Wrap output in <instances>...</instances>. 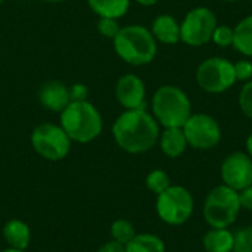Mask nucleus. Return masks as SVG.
I'll use <instances>...</instances> for the list:
<instances>
[{
    "label": "nucleus",
    "instance_id": "obj_14",
    "mask_svg": "<svg viewBox=\"0 0 252 252\" xmlns=\"http://www.w3.org/2000/svg\"><path fill=\"white\" fill-rule=\"evenodd\" d=\"M149 30L157 43L171 46L180 41V22L168 13L158 15L152 21Z\"/></svg>",
    "mask_w": 252,
    "mask_h": 252
},
{
    "label": "nucleus",
    "instance_id": "obj_24",
    "mask_svg": "<svg viewBox=\"0 0 252 252\" xmlns=\"http://www.w3.org/2000/svg\"><path fill=\"white\" fill-rule=\"evenodd\" d=\"M211 41L217 44L219 47H230L233 46V28L229 25H217Z\"/></svg>",
    "mask_w": 252,
    "mask_h": 252
},
{
    "label": "nucleus",
    "instance_id": "obj_1",
    "mask_svg": "<svg viewBox=\"0 0 252 252\" xmlns=\"http://www.w3.org/2000/svg\"><path fill=\"white\" fill-rule=\"evenodd\" d=\"M117 146L131 155L151 151L159 139V124L146 109H130L120 114L111 128Z\"/></svg>",
    "mask_w": 252,
    "mask_h": 252
},
{
    "label": "nucleus",
    "instance_id": "obj_28",
    "mask_svg": "<svg viewBox=\"0 0 252 252\" xmlns=\"http://www.w3.org/2000/svg\"><path fill=\"white\" fill-rule=\"evenodd\" d=\"M69 93H71V102L77 100H87L89 97V87L83 83H74L69 86Z\"/></svg>",
    "mask_w": 252,
    "mask_h": 252
},
{
    "label": "nucleus",
    "instance_id": "obj_20",
    "mask_svg": "<svg viewBox=\"0 0 252 252\" xmlns=\"http://www.w3.org/2000/svg\"><path fill=\"white\" fill-rule=\"evenodd\" d=\"M126 252H165V242L154 233H136L126 244Z\"/></svg>",
    "mask_w": 252,
    "mask_h": 252
},
{
    "label": "nucleus",
    "instance_id": "obj_21",
    "mask_svg": "<svg viewBox=\"0 0 252 252\" xmlns=\"http://www.w3.org/2000/svg\"><path fill=\"white\" fill-rule=\"evenodd\" d=\"M111 239L126 245L127 242H130L134 236H136V229L133 226V223L127 219H117L115 221H112L111 229Z\"/></svg>",
    "mask_w": 252,
    "mask_h": 252
},
{
    "label": "nucleus",
    "instance_id": "obj_13",
    "mask_svg": "<svg viewBox=\"0 0 252 252\" xmlns=\"http://www.w3.org/2000/svg\"><path fill=\"white\" fill-rule=\"evenodd\" d=\"M38 102L44 109L61 114L71 103L69 86L59 80L46 81L38 90Z\"/></svg>",
    "mask_w": 252,
    "mask_h": 252
},
{
    "label": "nucleus",
    "instance_id": "obj_16",
    "mask_svg": "<svg viewBox=\"0 0 252 252\" xmlns=\"http://www.w3.org/2000/svg\"><path fill=\"white\" fill-rule=\"evenodd\" d=\"M158 143H159L161 152H162L165 157L171 158V159L182 157V155L186 152L188 146H189L182 127L164 128V130L159 133Z\"/></svg>",
    "mask_w": 252,
    "mask_h": 252
},
{
    "label": "nucleus",
    "instance_id": "obj_22",
    "mask_svg": "<svg viewBox=\"0 0 252 252\" xmlns=\"http://www.w3.org/2000/svg\"><path fill=\"white\" fill-rule=\"evenodd\" d=\"M145 185H146L148 190H151L155 195H159L171 186V179L167 171H164L161 168H155L146 176Z\"/></svg>",
    "mask_w": 252,
    "mask_h": 252
},
{
    "label": "nucleus",
    "instance_id": "obj_36",
    "mask_svg": "<svg viewBox=\"0 0 252 252\" xmlns=\"http://www.w3.org/2000/svg\"><path fill=\"white\" fill-rule=\"evenodd\" d=\"M3 1H4V0H0V6H1V4H3Z\"/></svg>",
    "mask_w": 252,
    "mask_h": 252
},
{
    "label": "nucleus",
    "instance_id": "obj_7",
    "mask_svg": "<svg viewBox=\"0 0 252 252\" xmlns=\"http://www.w3.org/2000/svg\"><path fill=\"white\" fill-rule=\"evenodd\" d=\"M155 210L161 221L168 226H182L193 214L195 201L192 193L179 185H171L167 190L157 195Z\"/></svg>",
    "mask_w": 252,
    "mask_h": 252
},
{
    "label": "nucleus",
    "instance_id": "obj_29",
    "mask_svg": "<svg viewBox=\"0 0 252 252\" xmlns=\"http://www.w3.org/2000/svg\"><path fill=\"white\" fill-rule=\"evenodd\" d=\"M239 193V202H241V208L247 210V211H252V185L242 189Z\"/></svg>",
    "mask_w": 252,
    "mask_h": 252
},
{
    "label": "nucleus",
    "instance_id": "obj_10",
    "mask_svg": "<svg viewBox=\"0 0 252 252\" xmlns=\"http://www.w3.org/2000/svg\"><path fill=\"white\" fill-rule=\"evenodd\" d=\"M182 128L188 145L193 149L210 151L221 142V127L219 121L205 112L192 114Z\"/></svg>",
    "mask_w": 252,
    "mask_h": 252
},
{
    "label": "nucleus",
    "instance_id": "obj_31",
    "mask_svg": "<svg viewBox=\"0 0 252 252\" xmlns=\"http://www.w3.org/2000/svg\"><path fill=\"white\" fill-rule=\"evenodd\" d=\"M136 3H139L140 6H146V7H149V6H154V4H157L159 0H134Z\"/></svg>",
    "mask_w": 252,
    "mask_h": 252
},
{
    "label": "nucleus",
    "instance_id": "obj_33",
    "mask_svg": "<svg viewBox=\"0 0 252 252\" xmlns=\"http://www.w3.org/2000/svg\"><path fill=\"white\" fill-rule=\"evenodd\" d=\"M0 252H25V251H22V250H15V248H6V250H1Z\"/></svg>",
    "mask_w": 252,
    "mask_h": 252
},
{
    "label": "nucleus",
    "instance_id": "obj_8",
    "mask_svg": "<svg viewBox=\"0 0 252 252\" xmlns=\"http://www.w3.org/2000/svg\"><path fill=\"white\" fill-rule=\"evenodd\" d=\"M195 80L204 92L210 94H220L235 86V66L226 58L211 56L198 65Z\"/></svg>",
    "mask_w": 252,
    "mask_h": 252
},
{
    "label": "nucleus",
    "instance_id": "obj_6",
    "mask_svg": "<svg viewBox=\"0 0 252 252\" xmlns=\"http://www.w3.org/2000/svg\"><path fill=\"white\" fill-rule=\"evenodd\" d=\"M34 152L46 161L58 162L65 159L69 152L72 142L59 124L43 123L38 124L30 136Z\"/></svg>",
    "mask_w": 252,
    "mask_h": 252
},
{
    "label": "nucleus",
    "instance_id": "obj_34",
    "mask_svg": "<svg viewBox=\"0 0 252 252\" xmlns=\"http://www.w3.org/2000/svg\"><path fill=\"white\" fill-rule=\"evenodd\" d=\"M43 1H47V3H61V1H65V0H43Z\"/></svg>",
    "mask_w": 252,
    "mask_h": 252
},
{
    "label": "nucleus",
    "instance_id": "obj_25",
    "mask_svg": "<svg viewBox=\"0 0 252 252\" xmlns=\"http://www.w3.org/2000/svg\"><path fill=\"white\" fill-rule=\"evenodd\" d=\"M120 19H112V18H99L96 28L99 31V34L105 38L114 40L115 35L118 34V31L121 30V25L118 22Z\"/></svg>",
    "mask_w": 252,
    "mask_h": 252
},
{
    "label": "nucleus",
    "instance_id": "obj_3",
    "mask_svg": "<svg viewBox=\"0 0 252 252\" xmlns=\"http://www.w3.org/2000/svg\"><path fill=\"white\" fill-rule=\"evenodd\" d=\"M112 44L117 56L133 66L151 63L158 53V43L151 30L139 24L121 27Z\"/></svg>",
    "mask_w": 252,
    "mask_h": 252
},
{
    "label": "nucleus",
    "instance_id": "obj_5",
    "mask_svg": "<svg viewBox=\"0 0 252 252\" xmlns=\"http://www.w3.org/2000/svg\"><path fill=\"white\" fill-rule=\"evenodd\" d=\"M239 193L226 185H219L210 190L202 205L205 223L213 229H229L241 213Z\"/></svg>",
    "mask_w": 252,
    "mask_h": 252
},
{
    "label": "nucleus",
    "instance_id": "obj_37",
    "mask_svg": "<svg viewBox=\"0 0 252 252\" xmlns=\"http://www.w3.org/2000/svg\"><path fill=\"white\" fill-rule=\"evenodd\" d=\"M251 3H252V0H251Z\"/></svg>",
    "mask_w": 252,
    "mask_h": 252
},
{
    "label": "nucleus",
    "instance_id": "obj_27",
    "mask_svg": "<svg viewBox=\"0 0 252 252\" xmlns=\"http://www.w3.org/2000/svg\"><path fill=\"white\" fill-rule=\"evenodd\" d=\"M233 66H235L236 81L247 83V81L252 80V62L250 59H241V61L235 62Z\"/></svg>",
    "mask_w": 252,
    "mask_h": 252
},
{
    "label": "nucleus",
    "instance_id": "obj_9",
    "mask_svg": "<svg viewBox=\"0 0 252 252\" xmlns=\"http://www.w3.org/2000/svg\"><path fill=\"white\" fill-rule=\"evenodd\" d=\"M219 25L217 15L207 6L190 9L180 22V41L190 47H201L211 41Z\"/></svg>",
    "mask_w": 252,
    "mask_h": 252
},
{
    "label": "nucleus",
    "instance_id": "obj_17",
    "mask_svg": "<svg viewBox=\"0 0 252 252\" xmlns=\"http://www.w3.org/2000/svg\"><path fill=\"white\" fill-rule=\"evenodd\" d=\"M235 233L229 229L208 230L202 238V247L207 252H233Z\"/></svg>",
    "mask_w": 252,
    "mask_h": 252
},
{
    "label": "nucleus",
    "instance_id": "obj_26",
    "mask_svg": "<svg viewBox=\"0 0 252 252\" xmlns=\"http://www.w3.org/2000/svg\"><path fill=\"white\" fill-rule=\"evenodd\" d=\"M238 102H239V108L242 111V114L252 120V80L247 81L241 92H239V97H238Z\"/></svg>",
    "mask_w": 252,
    "mask_h": 252
},
{
    "label": "nucleus",
    "instance_id": "obj_23",
    "mask_svg": "<svg viewBox=\"0 0 252 252\" xmlns=\"http://www.w3.org/2000/svg\"><path fill=\"white\" fill-rule=\"evenodd\" d=\"M233 252H252V226L242 227L235 233Z\"/></svg>",
    "mask_w": 252,
    "mask_h": 252
},
{
    "label": "nucleus",
    "instance_id": "obj_35",
    "mask_svg": "<svg viewBox=\"0 0 252 252\" xmlns=\"http://www.w3.org/2000/svg\"><path fill=\"white\" fill-rule=\"evenodd\" d=\"M223 1H226V3H235V1H238V0H223Z\"/></svg>",
    "mask_w": 252,
    "mask_h": 252
},
{
    "label": "nucleus",
    "instance_id": "obj_11",
    "mask_svg": "<svg viewBox=\"0 0 252 252\" xmlns=\"http://www.w3.org/2000/svg\"><path fill=\"white\" fill-rule=\"evenodd\" d=\"M220 176L223 185L241 192L252 185V158L247 152H232L223 159Z\"/></svg>",
    "mask_w": 252,
    "mask_h": 252
},
{
    "label": "nucleus",
    "instance_id": "obj_18",
    "mask_svg": "<svg viewBox=\"0 0 252 252\" xmlns=\"http://www.w3.org/2000/svg\"><path fill=\"white\" fill-rule=\"evenodd\" d=\"M87 4L99 18L120 19L128 12L131 0H87Z\"/></svg>",
    "mask_w": 252,
    "mask_h": 252
},
{
    "label": "nucleus",
    "instance_id": "obj_12",
    "mask_svg": "<svg viewBox=\"0 0 252 252\" xmlns=\"http://www.w3.org/2000/svg\"><path fill=\"white\" fill-rule=\"evenodd\" d=\"M115 99L124 108L146 109V86L136 74H124L115 83Z\"/></svg>",
    "mask_w": 252,
    "mask_h": 252
},
{
    "label": "nucleus",
    "instance_id": "obj_19",
    "mask_svg": "<svg viewBox=\"0 0 252 252\" xmlns=\"http://www.w3.org/2000/svg\"><path fill=\"white\" fill-rule=\"evenodd\" d=\"M245 58H252V15L241 19L233 28V46Z\"/></svg>",
    "mask_w": 252,
    "mask_h": 252
},
{
    "label": "nucleus",
    "instance_id": "obj_30",
    "mask_svg": "<svg viewBox=\"0 0 252 252\" xmlns=\"http://www.w3.org/2000/svg\"><path fill=\"white\" fill-rule=\"evenodd\" d=\"M97 252H126V245L118 244V242H115V241L111 239V241L102 244V245L99 247Z\"/></svg>",
    "mask_w": 252,
    "mask_h": 252
},
{
    "label": "nucleus",
    "instance_id": "obj_32",
    "mask_svg": "<svg viewBox=\"0 0 252 252\" xmlns=\"http://www.w3.org/2000/svg\"><path fill=\"white\" fill-rule=\"evenodd\" d=\"M245 148H247V154L252 158V133L247 137V142H245Z\"/></svg>",
    "mask_w": 252,
    "mask_h": 252
},
{
    "label": "nucleus",
    "instance_id": "obj_15",
    "mask_svg": "<svg viewBox=\"0 0 252 252\" xmlns=\"http://www.w3.org/2000/svg\"><path fill=\"white\" fill-rule=\"evenodd\" d=\"M1 236L9 248L27 251L31 242V229L24 220L10 219L3 224Z\"/></svg>",
    "mask_w": 252,
    "mask_h": 252
},
{
    "label": "nucleus",
    "instance_id": "obj_4",
    "mask_svg": "<svg viewBox=\"0 0 252 252\" xmlns=\"http://www.w3.org/2000/svg\"><path fill=\"white\" fill-rule=\"evenodd\" d=\"M152 115L164 128L183 127L192 112V102L185 90L165 84L155 90L152 100Z\"/></svg>",
    "mask_w": 252,
    "mask_h": 252
},
{
    "label": "nucleus",
    "instance_id": "obj_2",
    "mask_svg": "<svg viewBox=\"0 0 252 252\" xmlns=\"http://www.w3.org/2000/svg\"><path fill=\"white\" fill-rule=\"evenodd\" d=\"M59 126L72 143H92L103 130V118L99 109L89 100L71 102L59 114Z\"/></svg>",
    "mask_w": 252,
    "mask_h": 252
}]
</instances>
